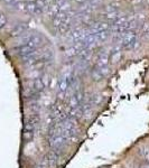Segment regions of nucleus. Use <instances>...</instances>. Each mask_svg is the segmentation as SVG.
Masks as SVG:
<instances>
[{"label":"nucleus","mask_w":149,"mask_h":168,"mask_svg":"<svg viewBox=\"0 0 149 168\" xmlns=\"http://www.w3.org/2000/svg\"><path fill=\"white\" fill-rule=\"evenodd\" d=\"M101 101H102V98H101L100 95H93L92 98H91V100H90V104L92 106H98V104H100Z\"/></svg>","instance_id":"nucleus-4"},{"label":"nucleus","mask_w":149,"mask_h":168,"mask_svg":"<svg viewBox=\"0 0 149 168\" xmlns=\"http://www.w3.org/2000/svg\"><path fill=\"white\" fill-rule=\"evenodd\" d=\"M68 141L66 138H64L63 136H54V137H49L48 143L49 146L52 147L53 151H56V150L63 149V147L66 145V143Z\"/></svg>","instance_id":"nucleus-1"},{"label":"nucleus","mask_w":149,"mask_h":168,"mask_svg":"<svg viewBox=\"0 0 149 168\" xmlns=\"http://www.w3.org/2000/svg\"><path fill=\"white\" fill-rule=\"evenodd\" d=\"M35 168H46V167H45L44 165L41 164V165H38V166H36V167H35Z\"/></svg>","instance_id":"nucleus-8"},{"label":"nucleus","mask_w":149,"mask_h":168,"mask_svg":"<svg viewBox=\"0 0 149 168\" xmlns=\"http://www.w3.org/2000/svg\"><path fill=\"white\" fill-rule=\"evenodd\" d=\"M141 168H149V163H147V164H145V165H142Z\"/></svg>","instance_id":"nucleus-7"},{"label":"nucleus","mask_w":149,"mask_h":168,"mask_svg":"<svg viewBox=\"0 0 149 168\" xmlns=\"http://www.w3.org/2000/svg\"><path fill=\"white\" fill-rule=\"evenodd\" d=\"M34 89H35V91H41V90L44 89V83L41 82V80H36V81H35Z\"/></svg>","instance_id":"nucleus-5"},{"label":"nucleus","mask_w":149,"mask_h":168,"mask_svg":"<svg viewBox=\"0 0 149 168\" xmlns=\"http://www.w3.org/2000/svg\"><path fill=\"white\" fill-rule=\"evenodd\" d=\"M138 153L142 159L149 163V145H142L141 147H139Z\"/></svg>","instance_id":"nucleus-3"},{"label":"nucleus","mask_w":149,"mask_h":168,"mask_svg":"<svg viewBox=\"0 0 149 168\" xmlns=\"http://www.w3.org/2000/svg\"><path fill=\"white\" fill-rule=\"evenodd\" d=\"M57 159H58V156L55 151L51 150L49 153H46V156L44 157V161H43V165H44L46 168L49 167H54L57 164Z\"/></svg>","instance_id":"nucleus-2"},{"label":"nucleus","mask_w":149,"mask_h":168,"mask_svg":"<svg viewBox=\"0 0 149 168\" xmlns=\"http://www.w3.org/2000/svg\"><path fill=\"white\" fill-rule=\"evenodd\" d=\"M66 89H67V83L65 81H63V82L60 84V92L62 94H64V93L66 92Z\"/></svg>","instance_id":"nucleus-6"}]
</instances>
